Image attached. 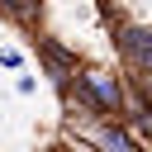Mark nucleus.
<instances>
[{
    "label": "nucleus",
    "mask_w": 152,
    "mask_h": 152,
    "mask_svg": "<svg viewBox=\"0 0 152 152\" xmlns=\"http://www.w3.org/2000/svg\"><path fill=\"white\" fill-rule=\"evenodd\" d=\"M38 57H43V66H48V76H52L57 86H66V81L76 76V57H71L62 43H52V38H38Z\"/></svg>",
    "instance_id": "3"
},
{
    "label": "nucleus",
    "mask_w": 152,
    "mask_h": 152,
    "mask_svg": "<svg viewBox=\"0 0 152 152\" xmlns=\"http://www.w3.org/2000/svg\"><path fill=\"white\" fill-rule=\"evenodd\" d=\"M100 142H104V147H133V138H128L124 128H114V124H109V128L100 133Z\"/></svg>",
    "instance_id": "4"
},
{
    "label": "nucleus",
    "mask_w": 152,
    "mask_h": 152,
    "mask_svg": "<svg viewBox=\"0 0 152 152\" xmlns=\"http://www.w3.org/2000/svg\"><path fill=\"white\" fill-rule=\"evenodd\" d=\"M0 10L14 14V19H28V14H33V0H0Z\"/></svg>",
    "instance_id": "5"
},
{
    "label": "nucleus",
    "mask_w": 152,
    "mask_h": 152,
    "mask_svg": "<svg viewBox=\"0 0 152 152\" xmlns=\"http://www.w3.org/2000/svg\"><path fill=\"white\" fill-rule=\"evenodd\" d=\"M81 100L95 109V114H119L124 109V90L109 71H86L81 76Z\"/></svg>",
    "instance_id": "1"
},
{
    "label": "nucleus",
    "mask_w": 152,
    "mask_h": 152,
    "mask_svg": "<svg viewBox=\"0 0 152 152\" xmlns=\"http://www.w3.org/2000/svg\"><path fill=\"white\" fill-rule=\"evenodd\" d=\"M119 52H124L128 71L152 76V28H124L119 33Z\"/></svg>",
    "instance_id": "2"
}]
</instances>
